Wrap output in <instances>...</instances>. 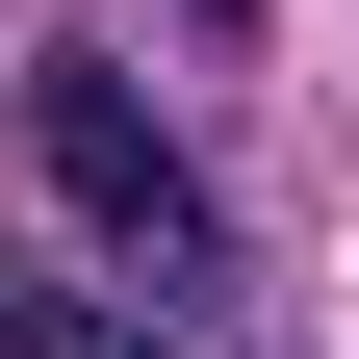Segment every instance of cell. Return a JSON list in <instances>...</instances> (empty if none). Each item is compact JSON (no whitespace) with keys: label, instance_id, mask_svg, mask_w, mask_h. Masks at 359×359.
Returning <instances> with one entry per match:
<instances>
[{"label":"cell","instance_id":"1","mask_svg":"<svg viewBox=\"0 0 359 359\" xmlns=\"http://www.w3.org/2000/svg\"><path fill=\"white\" fill-rule=\"evenodd\" d=\"M26 180H52V231L103 257V283H154V308L231 283V180L180 154V103L128 52H26Z\"/></svg>","mask_w":359,"mask_h":359},{"label":"cell","instance_id":"2","mask_svg":"<svg viewBox=\"0 0 359 359\" xmlns=\"http://www.w3.org/2000/svg\"><path fill=\"white\" fill-rule=\"evenodd\" d=\"M0 359H180V334L103 308V283H0Z\"/></svg>","mask_w":359,"mask_h":359},{"label":"cell","instance_id":"3","mask_svg":"<svg viewBox=\"0 0 359 359\" xmlns=\"http://www.w3.org/2000/svg\"><path fill=\"white\" fill-rule=\"evenodd\" d=\"M180 26H205V52H257V0H180Z\"/></svg>","mask_w":359,"mask_h":359}]
</instances>
